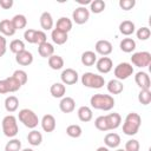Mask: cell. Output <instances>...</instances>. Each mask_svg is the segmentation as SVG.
<instances>
[{"label":"cell","mask_w":151,"mask_h":151,"mask_svg":"<svg viewBox=\"0 0 151 151\" xmlns=\"http://www.w3.org/2000/svg\"><path fill=\"white\" fill-rule=\"evenodd\" d=\"M114 77L118 80H125L129 77H131L133 74V66L130 63H119L116 67H114Z\"/></svg>","instance_id":"7"},{"label":"cell","mask_w":151,"mask_h":151,"mask_svg":"<svg viewBox=\"0 0 151 151\" xmlns=\"http://www.w3.org/2000/svg\"><path fill=\"white\" fill-rule=\"evenodd\" d=\"M11 21H12V24H13L15 31L22 29V28H25L26 25H27V19H26V17H25L24 14H15V15L11 19Z\"/></svg>","instance_id":"31"},{"label":"cell","mask_w":151,"mask_h":151,"mask_svg":"<svg viewBox=\"0 0 151 151\" xmlns=\"http://www.w3.org/2000/svg\"><path fill=\"white\" fill-rule=\"evenodd\" d=\"M142 124V118L136 112H130L125 117L124 124H123V132L126 136H134L137 134L139 127Z\"/></svg>","instance_id":"2"},{"label":"cell","mask_w":151,"mask_h":151,"mask_svg":"<svg viewBox=\"0 0 151 151\" xmlns=\"http://www.w3.org/2000/svg\"><path fill=\"white\" fill-rule=\"evenodd\" d=\"M72 26H73V24H72L71 19H68L67 17H61L57 21L55 29H58L60 32H64V33H68L72 29Z\"/></svg>","instance_id":"20"},{"label":"cell","mask_w":151,"mask_h":151,"mask_svg":"<svg viewBox=\"0 0 151 151\" xmlns=\"http://www.w3.org/2000/svg\"><path fill=\"white\" fill-rule=\"evenodd\" d=\"M72 19L76 24L83 25V24L87 22V20L90 19V11L86 7L79 6L72 12Z\"/></svg>","instance_id":"8"},{"label":"cell","mask_w":151,"mask_h":151,"mask_svg":"<svg viewBox=\"0 0 151 151\" xmlns=\"http://www.w3.org/2000/svg\"><path fill=\"white\" fill-rule=\"evenodd\" d=\"M134 81L140 87V90H150L151 87V80L146 72H143V71L137 72L134 76Z\"/></svg>","instance_id":"12"},{"label":"cell","mask_w":151,"mask_h":151,"mask_svg":"<svg viewBox=\"0 0 151 151\" xmlns=\"http://www.w3.org/2000/svg\"><path fill=\"white\" fill-rule=\"evenodd\" d=\"M1 127H2L4 134L8 138H14L19 132L18 120L13 114H7L4 117L1 122Z\"/></svg>","instance_id":"3"},{"label":"cell","mask_w":151,"mask_h":151,"mask_svg":"<svg viewBox=\"0 0 151 151\" xmlns=\"http://www.w3.org/2000/svg\"><path fill=\"white\" fill-rule=\"evenodd\" d=\"M21 151H34L33 149H29V147H26V149H22Z\"/></svg>","instance_id":"50"},{"label":"cell","mask_w":151,"mask_h":151,"mask_svg":"<svg viewBox=\"0 0 151 151\" xmlns=\"http://www.w3.org/2000/svg\"><path fill=\"white\" fill-rule=\"evenodd\" d=\"M7 79V81H8V85H9V90H11V92H17L20 87H21V85H20V83L14 78V77H8V78H6Z\"/></svg>","instance_id":"44"},{"label":"cell","mask_w":151,"mask_h":151,"mask_svg":"<svg viewBox=\"0 0 151 151\" xmlns=\"http://www.w3.org/2000/svg\"><path fill=\"white\" fill-rule=\"evenodd\" d=\"M5 151H21V142L18 138H12L5 145Z\"/></svg>","instance_id":"37"},{"label":"cell","mask_w":151,"mask_h":151,"mask_svg":"<svg viewBox=\"0 0 151 151\" xmlns=\"http://www.w3.org/2000/svg\"><path fill=\"white\" fill-rule=\"evenodd\" d=\"M81 84L88 88H101L105 85V79L100 74L85 72L81 76Z\"/></svg>","instance_id":"5"},{"label":"cell","mask_w":151,"mask_h":151,"mask_svg":"<svg viewBox=\"0 0 151 151\" xmlns=\"http://www.w3.org/2000/svg\"><path fill=\"white\" fill-rule=\"evenodd\" d=\"M18 107H19V99L15 96H8L5 99V109L7 112L13 113L18 110Z\"/></svg>","instance_id":"28"},{"label":"cell","mask_w":151,"mask_h":151,"mask_svg":"<svg viewBox=\"0 0 151 151\" xmlns=\"http://www.w3.org/2000/svg\"><path fill=\"white\" fill-rule=\"evenodd\" d=\"M48 66L52 70H61L64 67V59L58 55V54H53L48 58Z\"/></svg>","instance_id":"32"},{"label":"cell","mask_w":151,"mask_h":151,"mask_svg":"<svg viewBox=\"0 0 151 151\" xmlns=\"http://www.w3.org/2000/svg\"><path fill=\"white\" fill-rule=\"evenodd\" d=\"M60 79H61V83L64 85H73L78 81L79 79V76H78V72L73 68H66L61 72L60 74Z\"/></svg>","instance_id":"9"},{"label":"cell","mask_w":151,"mask_h":151,"mask_svg":"<svg viewBox=\"0 0 151 151\" xmlns=\"http://www.w3.org/2000/svg\"><path fill=\"white\" fill-rule=\"evenodd\" d=\"M40 124H41V127L45 132H53L55 130V126H57V122H55L54 116H52L50 113L45 114L41 118Z\"/></svg>","instance_id":"13"},{"label":"cell","mask_w":151,"mask_h":151,"mask_svg":"<svg viewBox=\"0 0 151 151\" xmlns=\"http://www.w3.org/2000/svg\"><path fill=\"white\" fill-rule=\"evenodd\" d=\"M96 151H110V149H109V147H106V146H99Z\"/></svg>","instance_id":"49"},{"label":"cell","mask_w":151,"mask_h":151,"mask_svg":"<svg viewBox=\"0 0 151 151\" xmlns=\"http://www.w3.org/2000/svg\"><path fill=\"white\" fill-rule=\"evenodd\" d=\"M136 6V0H120L119 7L123 11H130Z\"/></svg>","instance_id":"43"},{"label":"cell","mask_w":151,"mask_h":151,"mask_svg":"<svg viewBox=\"0 0 151 151\" xmlns=\"http://www.w3.org/2000/svg\"><path fill=\"white\" fill-rule=\"evenodd\" d=\"M15 28L11 21V19H4L0 21V33L4 37H12L15 34Z\"/></svg>","instance_id":"17"},{"label":"cell","mask_w":151,"mask_h":151,"mask_svg":"<svg viewBox=\"0 0 151 151\" xmlns=\"http://www.w3.org/2000/svg\"><path fill=\"white\" fill-rule=\"evenodd\" d=\"M105 7H106V4H105V1H103V0H93V1H91V4H90V9H91V12L94 13V14L101 13V12L105 9Z\"/></svg>","instance_id":"35"},{"label":"cell","mask_w":151,"mask_h":151,"mask_svg":"<svg viewBox=\"0 0 151 151\" xmlns=\"http://www.w3.org/2000/svg\"><path fill=\"white\" fill-rule=\"evenodd\" d=\"M81 64L84 66H93L97 61V54L93 51H85L80 57Z\"/></svg>","instance_id":"26"},{"label":"cell","mask_w":151,"mask_h":151,"mask_svg":"<svg viewBox=\"0 0 151 151\" xmlns=\"http://www.w3.org/2000/svg\"><path fill=\"white\" fill-rule=\"evenodd\" d=\"M119 47L123 52L125 53H131L136 50V41L132 39V38H124L120 44H119Z\"/></svg>","instance_id":"29"},{"label":"cell","mask_w":151,"mask_h":151,"mask_svg":"<svg viewBox=\"0 0 151 151\" xmlns=\"http://www.w3.org/2000/svg\"><path fill=\"white\" fill-rule=\"evenodd\" d=\"M38 52H39L40 57L48 59L51 55L54 54V47H53V45H52L51 42L46 41V42H44V44L38 45Z\"/></svg>","instance_id":"24"},{"label":"cell","mask_w":151,"mask_h":151,"mask_svg":"<svg viewBox=\"0 0 151 151\" xmlns=\"http://www.w3.org/2000/svg\"><path fill=\"white\" fill-rule=\"evenodd\" d=\"M94 50H96V53L103 55V57H107L109 54L112 53V44L109 41V40H105V39H101V40H98L96 42V46H94Z\"/></svg>","instance_id":"10"},{"label":"cell","mask_w":151,"mask_h":151,"mask_svg":"<svg viewBox=\"0 0 151 151\" xmlns=\"http://www.w3.org/2000/svg\"><path fill=\"white\" fill-rule=\"evenodd\" d=\"M13 0H0V7L4 9H9L13 6Z\"/></svg>","instance_id":"48"},{"label":"cell","mask_w":151,"mask_h":151,"mask_svg":"<svg viewBox=\"0 0 151 151\" xmlns=\"http://www.w3.org/2000/svg\"><path fill=\"white\" fill-rule=\"evenodd\" d=\"M35 34H37V29H33V28H28L25 31L24 33V38L27 42L29 44H35Z\"/></svg>","instance_id":"42"},{"label":"cell","mask_w":151,"mask_h":151,"mask_svg":"<svg viewBox=\"0 0 151 151\" xmlns=\"http://www.w3.org/2000/svg\"><path fill=\"white\" fill-rule=\"evenodd\" d=\"M105 120H106V124H107V129L110 131V130H114V129H117V127L120 126L122 117H120L119 113L113 112V113L105 114Z\"/></svg>","instance_id":"15"},{"label":"cell","mask_w":151,"mask_h":151,"mask_svg":"<svg viewBox=\"0 0 151 151\" xmlns=\"http://www.w3.org/2000/svg\"><path fill=\"white\" fill-rule=\"evenodd\" d=\"M131 63L132 65L137 66V67H146L151 64V53L147 51H140V52H136L132 54L131 57Z\"/></svg>","instance_id":"6"},{"label":"cell","mask_w":151,"mask_h":151,"mask_svg":"<svg viewBox=\"0 0 151 151\" xmlns=\"http://www.w3.org/2000/svg\"><path fill=\"white\" fill-rule=\"evenodd\" d=\"M120 136L116 132H110L104 137V144L109 149H116L120 144Z\"/></svg>","instance_id":"16"},{"label":"cell","mask_w":151,"mask_h":151,"mask_svg":"<svg viewBox=\"0 0 151 151\" xmlns=\"http://www.w3.org/2000/svg\"><path fill=\"white\" fill-rule=\"evenodd\" d=\"M59 109L64 113H71L76 109V101L72 97H63L59 103Z\"/></svg>","instance_id":"14"},{"label":"cell","mask_w":151,"mask_h":151,"mask_svg":"<svg viewBox=\"0 0 151 151\" xmlns=\"http://www.w3.org/2000/svg\"><path fill=\"white\" fill-rule=\"evenodd\" d=\"M12 77H14V78L20 83V85H21V86H22V85H25V84L27 83V79H28L27 73H26L24 70H15V71L13 72Z\"/></svg>","instance_id":"38"},{"label":"cell","mask_w":151,"mask_h":151,"mask_svg":"<svg viewBox=\"0 0 151 151\" xmlns=\"http://www.w3.org/2000/svg\"><path fill=\"white\" fill-rule=\"evenodd\" d=\"M77 114H78L79 120L83 122V123H87V122H90V120L93 118V112H92L91 107L85 106V105H84V106H80V107L78 109Z\"/></svg>","instance_id":"23"},{"label":"cell","mask_w":151,"mask_h":151,"mask_svg":"<svg viewBox=\"0 0 151 151\" xmlns=\"http://www.w3.org/2000/svg\"><path fill=\"white\" fill-rule=\"evenodd\" d=\"M9 50L14 54H18V53H20V52L26 50L25 48V42L22 40H20V39H14V40H12L9 42Z\"/></svg>","instance_id":"34"},{"label":"cell","mask_w":151,"mask_h":151,"mask_svg":"<svg viewBox=\"0 0 151 151\" xmlns=\"http://www.w3.org/2000/svg\"><path fill=\"white\" fill-rule=\"evenodd\" d=\"M50 93L53 98H63L66 93V86L63 83H54L50 87Z\"/></svg>","instance_id":"22"},{"label":"cell","mask_w":151,"mask_h":151,"mask_svg":"<svg viewBox=\"0 0 151 151\" xmlns=\"http://www.w3.org/2000/svg\"><path fill=\"white\" fill-rule=\"evenodd\" d=\"M138 101L142 105H149L151 103V91L150 90H140L138 93Z\"/></svg>","instance_id":"36"},{"label":"cell","mask_w":151,"mask_h":151,"mask_svg":"<svg viewBox=\"0 0 151 151\" xmlns=\"http://www.w3.org/2000/svg\"><path fill=\"white\" fill-rule=\"evenodd\" d=\"M140 149V145H139V142L137 139H130L125 143V147L124 150L125 151H139Z\"/></svg>","instance_id":"41"},{"label":"cell","mask_w":151,"mask_h":151,"mask_svg":"<svg viewBox=\"0 0 151 151\" xmlns=\"http://www.w3.org/2000/svg\"><path fill=\"white\" fill-rule=\"evenodd\" d=\"M6 51H7V40L2 34H0V58L5 55Z\"/></svg>","instance_id":"46"},{"label":"cell","mask_w":151,"mask_h":151,"mask_svg":"<svg viewBox=\"0 0 151 151\" xmlns=\"http://www.w3.org/2000/svg\"><path fill=\"white\" fill-rule=\"evenodd\" d=\"M15 61L21 66H28L33 63V54L29 51L25 50L18 54H15Z\"/></svg>","instance_id":"18"},{"label":"cell","mask_w":151,"mask_h":151,"mask_svg":"<svg viewBox=\"0 0 151 151\" xmlns=\"http://www.w3.org/2000/svg\"><path fill=\"white\" fill-rule=\"evenodd\" d=\"M47 41V35L44 31H38L37 29V34H35V44L40 45V44H44Z\"/></svg>","instance_id":"45"},{"label":"cell","mask_w":151,"mask_h":151,"mask_svg":"<svg viewBox=\"0 0 151 151\" xmlns=\"http://www.w3.org/2000/svg\"><path fill=\"white\" fill-rule=\"evenodd\" d=\"M9 92H11V90H9V85H8L7 79L0 80V94H6Z\"/></svg>","instance_id":"47"},{"label":"cell","mask_w":151,"mask_h":151,"mask_svg":"<svg viewBox=\"0 0 151 151\" xmlns=\"http://www.w3.org/2000/svg\"><path fill=\"white\" fill-rule=\"evenodd\" d=\"M94 126L99 130V131H109L107 129V124H106V120H105V116H99L96 118L94 120Z\"/></svg>","instance_id":"40"},{"label":"cell","mask_w":151,"mask_h":151,"mask_svg":"<svg viewBox=\"0 0 151 151\" xmlns=\"http://www.w3.org/2000/svg\"><path fill=\"white\" fill-rule=\"evenodd\" d=\"M106 87H107V91L111 94H120L123 92V90H124L123 83L120 80H118V79H111L107 83Z\"/></svg>","instance_id":"25"},{"label":"cell","mask_w":151,"mask_h":151,"mask_svg":"<svg viewBox=\"0 0 151 151\" xmlns=\"http://www.w3.org/2000/svg\"><path fill=\"white\" fill-rule=\"evenodd\" d=\"M114 98L111 94H104V93H97L93 94L90 99V104L96 110L101 111H110L114 106Z\"/></svg>","instance_id":"1"},{"label":"cell","mask_w":151,"mask_h":151,"mask_svg":"<svg viewBox=\"0 0 151 151\" xmlns=\"http://www.w3.org/2000/svg\"><path fill=\"white\" fill-rule=\"evenodd\" d=\"M18 118H19L20 123H22L26 127L32 129V130H34L38 126V124L40 123L37 113L34 111L29 110V109H22V110H20L19 113H18Z\"/></svg>","instance_id":"4"},{"label":"cell","mask_w":151,"mask_h":151,"mask_svg":"<svg viewBox=\"0 0 151 151\" xmlns=\"http://www.w3.org/2000/svg\"><path fill=\"white\" fill-rule=\"evenodd\" d=\"M136 31V26H134V22L131 21V20H124L119 24V32L123 34V35H131L133 34Z\"/></svg>","instance_id":"21"},{"label":"cell","mask_w":151,"mask_h":151,"mask_svg":"<svg viewBox=\"0 0 151 151\" xmlns=\"http://www.w3.org/2000/svg\"><path fill=\"white\" fill-rule=\"evenodd\" d=\"M96 67L98 70V72L105 74V73H109L112 68H113V63H112V59L109 58V57H101L99 59H97L96 61Z\"/></svg>","instance_id":"11"},{"label":"cell","mask_w":151,"mask_h":151,"mask_svg":"<svg viewBox=\"0 0 151 151\" xmlns=\"http://www.w3.org/2000/svg\"><path fill=\"white\" fill-rule=\"evenodd\" d=\"M27 142L32 146L40 145L41 142H42V134H41V132H39L38 130H32L31 132H28V134H27Z\"/></svg>","instance_id":"30"},{"label":"cell","mask_w":151,"mask_h":151,"mask_svg":"<svg viewBox=\"0 0 151 151\" xmlns=\"http://www.w3.org/2000/svg\"><path fill=\"white\" fill-rule=\"evenodd\" d=\"M116 151H125V150H124V149H117Z\"/></svg>","instance_id":"51"},{"label":"cell","mask_w":151,"mask_h":151,"mask_svg":"<svg viewBox=\"0 0 151 151\" xmlns=\"http://www.w3.org/2000/svg\"><path fill=\"white\" fill-rule=\"evenodd\" d=\"M81 133H83V130L78 124H71L66 127V134L71 138H79Z\"/></svg>","instance_id":"33"},{"label":"cell","mask_w":151,"mask_h":151,"mask_svg":"<svg viewBox=\"0 0 151 151\" xmlns=\"http://www.w3.org/2000/svg\"><path fill=\"white\" fill-rule=\"evenodd\" d=\"M136 35H137V38L139 40H147L150 38V35H151V31H150L149 27L143 26V27H140V28H138L136 31Z\"/></svg>","instance_id":"39"},{"label":"cell","mask_w":151,"mask_h":151,"mask_svg":"<svg viewBox=\"0 0 151 151\" xmlns=\"http://www.w3.org/2000/svg\"><path fill=\"white\" fill-rule=\"evenodd\" d=\"M51 38H52V41L54 44H57V45H64L67 41L68 35H67V33H64V32H60V31L53 28L52 32H51Z\"/></svg>","instance_id":"27"},{"label":"cell","mask_w":151,"mask_h":151,"mask_svg":"<svg viewBox=\"0 0 151 151\" xmlns=\"http://www.w3.org/2000/svg\"><path fill=\"white\" fill-rule=\"evenodd\" d=\"M39 21H40V26H41V28H42L44 31H50V29L53 28L54 22H53L52 14H51L50 12H44V13H41Z\"/></svg>","instance_id":"19"}]
</instances>
